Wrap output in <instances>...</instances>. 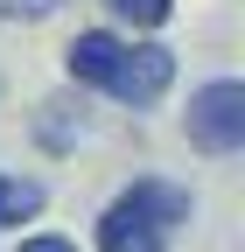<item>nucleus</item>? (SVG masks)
Returning <instances> with one entry per match:
<instances>
[{
  "instance_id": "nucleus-6",
  "label": "nucleus",
  "mask_w": 245,
  "mask_h": 252,
  "mask_svg": "<svg viewBox=\"0 0 245 252\" xmlns=\"http://www.w3.org/2000/svg\"><path fill=\"white\" fill-rule=\"evenodd\" d=\"M35 210H42V182H14V175H0V224H28Z\"/></svg>"
},
{
  "instance_id": "nucleus-4",
  "label": "nucleus",
  "mask_w": 245,
  "mask_h": 252,
  "mask_svg": "<svg viewBox=\"0 0 245 252\" xmlns=\"http://www.w3.org/2000/svg\"><path fill=\"white\" fill-rule=\"evenodd\" d=\"M119 49H126V42H119L112 35V28H84V35L63 49V70H70V84H112V70H119Z\"/></svg>"
},
{
  "instance_id": "nucleus-5",
  "label": "nucleus",
  "mask_w": 245,
  "mask_h": 252,
  "mask_svg": "<svg viewBox=\"0 0 245 252\" xmlns=\"http://www.w3.org/2000/svg\"><path fill=\"white\" fill-rule=\"evenodd\" d=\"M77 133H84L77 98H42V112H35V147H49V154H70V147H77Z\"/></svg>"
},
{
  "instance_id": "nucleus-1",
  "label": "nucleus",
  "mask_w": 245,
  "mask_h": 252,
  "mask_svg": "<svg viewBox=\"0 0 245 252\" xmlns=\"http://www.w3.org/2000/svg\"><path fill=\"white\" fill-rule=\"evenodd\" d=\"M189 224V189L175 182H133L126 196H112L98 217V252H168V231Z\"/></svg>"
},
{
  "instance_id": "nucleus-9",
  "label": "nucleus",
  "mask_w": 245,
  "mask_h": 252,
  "mask_svg": "<svg viewBox=\"0 0 245 252\" xmlns=\"http://www.w3.org/2000/svg\"><path fill=\"white\" fill-rule=\"evenodd\" d=\"M21 252H77V245L56 238V231H42V238H21Z\"/></svg>"
},
{
  "instance_id": "nucleus-7",
  "label": "nucleus",
  "mask_w": 245,
  "mask_h": 252,
  "mask_svg": "<svg viewBox=\"0 0 245 252\" xmlns=\"http://www.w3.org/2000/svg\"><path fill=\"white\" fill-rule=\"evenodd\" d=\"M105 7H112L119 21H133V28H161V21L175 14V0H105Z\"/></svg>"
},
{
  "instance_id": "nucleus-8",
  "label": "nucleus",
  "mask_w": 245,
  "mask_h": 252,
  "mask_svg": "<svg viewBox=\"0 0 245 252\" xmlns=\"http://www.w3.org/2000/svg\"><path fill=\"white\" fill-rule=\"evenodd\" d=\"M63 0H0V21H49Z\"/></svg>"
},
{
  "instance_id": "nucleus-2",
  "label": "nucleus",
  "mask_w": 245,
  "mask_h": 252,
  "mask_svg": "<svg viewBox=\"0 0 245 252\" xmlns=\"http://www.w3.org/2000/svg\"><path fill=\"white\" fill-rule=\"evenodd\" d=\"M182 133L203 154H238L245 147V84L238 77H210L189 91V112H182Z\"/></svg>"
},
{
  "instance_id": "nucleus-3",
  "label": "nucleus",
  "mask_w": 245,
  "mask_h": 252,
  "mask_svg": "<svg viewBox=\"0 0 245 252\" xmlns=\"http://www.w3.org/2000/svg\"><path fill=\"white\" fill-rule=\"evenodd\" d=\"M168 84H175V49H161V42H126L105 91H112L119 105H154Z\"/></svg>"
}]
</instances>
